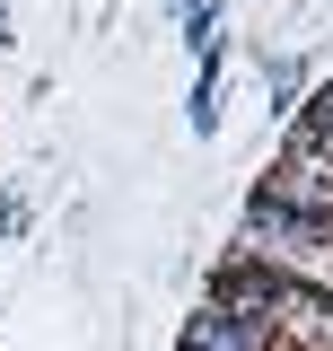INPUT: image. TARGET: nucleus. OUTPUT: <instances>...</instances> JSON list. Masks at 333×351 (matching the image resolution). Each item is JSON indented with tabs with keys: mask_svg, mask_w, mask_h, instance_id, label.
Instances as JSON below:
<instances>
[{
	"mask_svg": "<svg viewBox=\"0 0 333 351\" xmlns=\"http://www.w3.org/2000/svg\"><path fill=\"white\" fill-rule=\"evenodd\" d=\"M184 343L193 351H281V334H272L263 316H237V307L202 299L193 316H184Z\"/></svg>",
	"mask_w": 333,
	"mask_h": 351,
	"instance_id": "20e7f679",
	"label": "nucleus"
},
{
	"mask_svg": "<svg viewBox=\"0 0 333 351\" xmlns=\"http://www.w3.org/2000/svg\"><path fill=\"white\" fill-rule=\"evenodd\" d=\"M184 44H193V53H210V44H219V9H210V0H193V9H184Z\"/></svg>",
	"mask_w": 333,
	"mask_h": 351,
	"instance_id": "423d86ee",
	"label": "nucleus"
},
{
	"mask_svg": "<svg viewBox=\"0 0 333 351\" xmlns=\"http://www.w3.org/2000/svg\"><path fill=\"white\" fill-rule=\"evenodd\" d=\"M290 141H307L316 158H333V80H325V88H307V106H298Z\"/></svg>",
	"mask_w": 333,
	"mask_h": 351,
	"instance_id": "39448f33",
	"label": "nucleus"
},
{
	"mask_svg": "<svg viewBox=\"0 0 333 351\" xmlns=\"http://www.w3.org/2000/svg\"><path fill=\"white\" fill-rule=\"evenodd\" d=\"M237 255H263V263H307L316 255H333V219H316V211H298V202H281L272 184H254L246 193V219H237Z\"/></svg>",
	"mask_w": 333,
	"mask_h": 351,
	"instance_id": "f257e3e1",
	"label": "nucleus"
},
{
	"mask_svg": "<svg viewBox=\"0 0 333 351\" xmlns=\"http://www.w3.org/2000/svg\"><path fill=\"white\" fill-rule=\"evenodd\" d=\"M202 299H219V307H237V316H263L272 325V299H281V263H263V255H228L219 272H210V290ZM281 334V325H272Z\"/></svg>",
	"mask_w": 333,
	"mask_h": 351,
	"instance_id": "f03ea898",
	"label": "nucleus"
},
{
	"mask_svg": "<svg viewBox=\"0 0 333 351\" xmlns=\"http://www.w3.org/2000/svg\"><path fill=\"white\" fill-rule=\"evenodd\" d=\"M281 202H298V211L333 219V158H316L307 141H281V158H272V176H263Z\"/></svg>",
	"mask_w": 333,
	"mask_h": 351,
	"instance_id": "7ed1b4c3",
	"label": "nucleus"
}]
</instances>
